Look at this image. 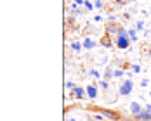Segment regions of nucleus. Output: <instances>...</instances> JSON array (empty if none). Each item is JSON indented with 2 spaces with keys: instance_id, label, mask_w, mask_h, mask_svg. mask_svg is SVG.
Masks as SVG:
<instances>
[{
  "instance_id": "nucleus-1",
  "label": "nucleus",
  "mask_w": 151,
  "mask_h": 121,
  "mask_svg": "<svg viewBox=\"0 0 151 121\" xmlns=\"http://www.w3.org/2000/svg\"><path fill=\"white\" fill-rule=\"evenodd\" d=\"M129 31L125 30H118L116 31V45H118V48H127L129 47Z\"/></svg>"
},
{
  "instance_id": "nucleus-2",
  "label": "nucleus",
  "mask_w": 151,
  "mask_h": 121,
  "mask_svg": "<svg viewBox=\"0 0 151 121\" xmlns=\"http://www.w3.org/2000/svg\"><path fill=\"white\" fill-rule=\"evenodd\" d=\"M134 121H151V111L142 109L139 114H134Z\"/></svg>"
},
{
  "instance_id": "nucleus-3",
  "label": "nucleus",
  "mask_w": 151,
  "mask_h": 121,
  "mask_svg": "<svg viewBox=\"0 0 151 121\" xmlns=\"http://www.w3.org/2000/svg\"><path fill=\"white\" fill-rule=\"evenodd\" d=\"M97 111L103 114V116H106L108 120H113V121H116V120H120V116L116 114V112H113V111H108V109H101V107H97Z\"/></svg>"
},
{
  "instance_id": "nucleus-4",
  "label": "nucleus",
  "mask_w": 151,
  "mask_h": 121,
  "mask_svg": "<svg viewBox=\"0 0 151 121\" xmlns=\"http://www.w3.org/2000/svg\"><path fill=\"white\" fill-rule=\"evenodd\" d=\"M118 92H120V95H129V93L132 92V81H130V80H127V81L120 87V90H118Z\"/></svg>"
},
{
  "instance_id": "nucleus-5",
  "label": "nucleus",
  "mask_w": 151,
  "mask_h": 121,
  "mask_svg": "<svg viewBox=\"0 0 151 121\" xmlns=\"http://www.w3.org/2000/svg\"><path fill=\"white\" fill-rule=\"evenodd\" d=\"M130 111H132V114H139V112L142 111V107L139 106L137 102H132V104H130Z\"/></svg>"
},
{
  "instance_id": "nucleus-6",
  "label": "nucleus",
  "mask_w": 151,
  "mask_h": 121,
  "mask_svg": "<svg viewBox=\"0 0 151 121\" xmlns=\"http://www.w3.org/2000/svg\"><path fill=\"white\" fill-rule=\"evenodd\" d=\"M87 95H89L91 99H96V97H97V90H96V87H89V88H87Z\"/></svg>"
},
{
  "instance_id": "nucleus-7",
  "label": "nucleus",
  "mask_w": 151,
  "mask_h": 121,
  "mask_svg": "<svg viewBox=\"0 0 151 121\" xmlns=\"http://www.w3.org/2000/svg\"><path fill=\"white\" fill-rule=\"evenodd\" d=\"M73 93H75V97H76V99H82V97H83V90H82L80 87H75Z\"/></svg>"
},
{
  "instance_id": "nucleus-8",
  "label": "nucleus",
  "mask_w": 151,
  "mask_h": 121,
  "mask_svg": "<svg viewBox=\"0 0 151 121\" xmlns=\"http://www.w3.org/2000/svg\"><path fill=\"white\" fill-rule=\"evenodd\" d=\"M83 47H85V48H94V47H96V43L92 42L91 38H87V40L83 42Z\"/></svg>"
},
{
  "instance_id": "nucleus-9",
  "label": "nucleus",
  "mask_w": 151,
  "mask_h": 121,
  "mask_svg": "<svg viewBox=\"0 0 151 121\" xmlns=\"http://www.w3.org/2000/svg\"><path fill=\"white\" fill-rule=\"evenodd\" d=\"M101 45H103V47H111V42H109V38H108V36H104V38L101 40Z\"/></svg>"
},
{
  "instance_id": "nucleus-10",
  "label": "nucleus",
  "mask_w": 151,
  "mask_h": 121,
  "mask_svg": "<svg viewBox=\"0 0 151 121\" xmlns=\"http://www.w3.org/2000/svg\"><path fill=\"white\" fill-rule=\"evenodd\" d=\"M129 38H130L132 42H136V40H137V36H136V30H130V31H129Z\"/></svg>"
},
{
  "instance_id": "nucleus-11",
  "label": "nucleus",
  "mask_w": 151,
  "mask_h": 121,
  "mask_svg": "<svg viewBox=\"0 0 151 121\" xmlns=\"http://www.w3.org/2000/svg\"><path fill=\"white\" fill-rule=\"evenodd\" d=\"M71 48H73V50H76V52H78V50H80V48H82V47H80V43H71Z\"/></svg>"
},
{
  "instance_id": "nucleus-12",
  "label": "nucleus",
  "mask_w": 151,
  "mask_h": 121,
  "mask_svg": "<svg viewBox=\"0 0 151 121\" xmlns=\"http://www.w3.org/2000/svg\"><path fill=\"white\" fill-rule=\"evenodd\" d=\"M99 85H101V88H108V87H109V85H108V81H106V80H103V81H101V83H99Z\"/></svg>"
},
{
  "instance_id": "nucleus-13",
  "label": "nucleus",
  "mask_w": 151,
  "mask_h": 121,
  "mask_svg": "<svg viewBox=\"0 0 151 121\" xmlns=\"http://www.w3.org/2000/svg\"><path fill=\"white\" fill-rule=\"evenodd\" d=\"M120 76H123V71L116 69V71H115V78H120Z\"/></svg>"
},
{
  "instance_id": "nucleus-14",
  "label": "nucleus",
  "mask_w": 151,
  "mask_h": 121,
  "mask_svg": "<svg viewBox=\"0 0 151 121\" xmlns=\"http://www.w3.org/2000/svg\"><path fill=\"white\" fill-rule=\"evenodd\" d=\"M142 28H144V23H142V21H139V23H137V30H142Z\"/></svg>"
},
{
  "instance_id": "nucleus-15",
  "label": "nucleus",
  "mask_w": 151,
  "mask_h": 121,
  "mask_svg": "<svg viewBox=\"0 0 151 121\" xmlns=\"http://www.w3.org/2000/svg\"><path fill=\"white\" fill-rule=\"evenodd\" d=\"M82 12V9H76V5L73 7V14H80Z\"/></svg>"
},
{
  "instance_id": "nucleus-16",
  "label": "nucleus",
  "mask_w": 151,
  "mask_h": 121,
  "mask_svg": "<svg viewBox=\"0 0 151 121\" xmlns=\"http://www.w3.org/2000/svg\"><path fill=\"white\" fill-rule=\"evenodd\" d=\"M73 87H75L73 81H68V83H66V88H73Z\"/></svg>"
},
{
  "instance_id": "nucleus-17",
  "label": "nucleus",
  "mask_w": 151,
  "mask_h": 121,
  "mask_svg": "<svg viewBox=\"0 0 151 121\" xmlns=\"http://www.w3.org/2000/svg\"><path fill=\"white\" fill-rule=\"evenodd\" d=\"M96 7H97V9H101V7H103V4H101V0H97V2H96Z\"/></svg>"
},
{
  "instance_id": "nucleus-18",
  "label": "nucleus",
  "mask_w": 151,
  "mask_h": 121,
  "mask_svg": "<svg viewBox=\"0 0 151 121\" xmlns=\"http://www.w3.org/2000/svg\"><path fill=\"white\" fill-rule=\"evenodd\" d=\"M91 75H92V76H96V78H99V73H97V71H94V69L91 71Z\"/></svg>"
},
{
  "instance_id": "nucleus-19",
  "label": "nucleus",
  "mask_w": 151,
  "mask_h": 121,
  "mask_svg": "<svg viewBox=\"0 0 151 121\" xmlns=\"http://www.w3.org/2000/svg\"><path fill=\"white\" fill-rule=\"evenodd\" d=\"M85 7H87V9H92V7H94V5H92L91 2H85Z\"/></svg>"
},
{
  "instance_id": "nucleus-20",
  "label": "nucleus",
  "mask_w": 151,
  "mask_h": 121,
  "mask_svg": "<svg viewBox=\"0 0 151 121\" xmlns=\"http://www.w3.org/2000/svg\"><path fill=\"white\" fill-rule=\"evenodd\" d=\"M122 121H132V120H122Z\"/></svg>"
},
{
  "instance_id": "nucleus-21",
  "label": "nucleus",
  "mask_w": 151,
  "mask_h": 121,
  "mask_svg": "<svg viewBox=\"0 0 151 121\" xmlns=\"http://www.w3.org/2000/svg\"><path fill=\"white\" fill-rule=\"evenodd\" d=\"M68 121H76V120H68Z\"/></svg>"
}]
</instances>
